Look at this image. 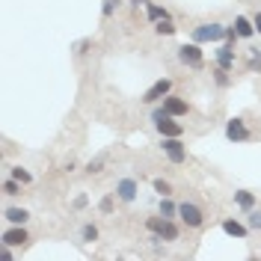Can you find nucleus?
I'll return each mask as SVG.
<instances>
[{"label":"nucleus","mask_w":261,"mask_h":261,"mask_svg":"<svg viewBox=\"0 0 261 261\" xmlns=\"http://www.w3.org/2000/svg\"><path fill=\"white\" fill-rule=\"evenodd\" d=\"M80 238L86 241V244H92V241H98V229L89 223V226H83V232H80Z\"/></svg>","instance_id":"6ab92c4d"},{"label":"nucleus","mask_w":261,"mask_h":261,"mask_svg":"<svg viewBox=\"0 0 261 261\" xmlns=\"http://www.w3.org/2000/svg\"><path fill=\"white\" fill-rule=\"evenodd\" d=\"M253 24H256V33L261 36V12H256V18H253Z\"/></svg>","instance_id":"393cba45"},{"label":"nucleus","mask_w":261,"mask_h":261,"mask_svg":"<svg viewBox=\"0 0 261 261\" xmlns=\"http://www.w3.org/2000/svg\"><path fill=\"white\" fill-rule=\"evenodd\" d=\"M226 30L229 27H223V24H202L193 30V39L196 42H220V39H226Z\"/></svg>","instance_id":"f257e3e1"},{"label":"nucleus","mask_w":261,"mask_h":261,"mask_svg":"<svg viewBox=\"0 0 261 261\" xmlns=\"http://www.w3.org/2000/svg\"><path fill=\"white\" fill-rule=\"evenodd\" d=\"M217 59H220V65H223V68H232V65H235V45L220 48V51H217Z\"/></svg>","instance_id":"f8f14e48"},{"label":"nucleus","mask_w":261,"mask_h":261,"mask_svg":"<svg viewBox=\"0 0 261 261\" xmlns=\"http://www.w3.org/2000/svg\"><path fill=\"white\" fill-rule=\"evenodd\" d=\"M27 241H30V235H27L21 226H18V229H9V232H3V244H6V247H24Z\"/></svg>","instance_id":"1a4fd4ad"},{"label":"nucleus","mask_w":261,"mask_h":261,"mask_svg":"<svg viewBox=\"0 0 261 261\" xmlns=\"http://www.w3.org/2000/svg\"><path fill=\"white\" fill-rule=\"evenodd\" d=\"M160 214H163V217H169V220H172V217H175V214H178V208H175V205H172V202H166V196H163V199H160Z\"/></svg>","instance_id":"a211bd4d"},{"label":"nucleus","mask_w":261,"mask_h":261,"mask_svg":"<svg viewBox=\"0 0 261 261\" xmlns=\"http://www.w3.org/2000/svg\"><path fill=\"white\" fill-rule=\"evenodd\" d=\"M12 178H18L21 184H30V181H33V175H30L27 169H21V166H15V169H12Z\"/></svg>","instance_id":"aec40b11"},{"label":"nucleus","mask_w":261,"mask_h":261,"mask_svg":"<svg viewBox=\"0 0 261 261\" xmlns=\"http://www.w3.org/2000/svg\"><path fill=\"white\" fill-rule=\"evenodd\" d=\"M149 18L152 21H163V18H169V12L163 6H149Z\"/></svg>","instance_id":"f3484780"},{"label":"nucleus","mask_w":261,"mask_h":261,"mask_svg":"<svg viewBox=\"0 0 261 261\" xmlns=\"http://www.w3.org/2000/svg\"><path fill=\"white\" fill-rule=\"evenodd\" d=\"M3 217H6L9 223H15V226H24V223L30 220V214H27L24 208H6V211H3Z\"/></svg>","instance_id":"9d476101"},{"label":"nucleus","mask_w":261,"mask_h":261,"mask_svg":"<svg viewBox=\"0 0 261 261\" xmlns=\"http://www.w3.org/2000/svg\"><path fill=\"white\" fill-rule=\"evenodd\" d=\"M223 232L232 235V238H247V226H241L238 220H226L223 223Z\"/></svg>","instance_id":"ddd939ff"},{"label":"nucleus","mask_w":261,"mask_h":261,"mask_svg":"<svg viewBox=\"0 0 261 261\" xmlns=\"http://www.w3.org/2000/svg\"><path fill=\"white\" fill-rule=\"evenodd\" d=\"M226 137H229L232 143L247 140V137H250V131H247V125H244V119H232V122L226 125Z\"/></svg>","instance_id":"0eeeda50"},{"label":"nucleus","mask_w":261,"mask_h":261,"mask_svg":"<svg viewBox=\"0 0 261 261\" xmlns=\"http://www.w3.org/2000/svg\"><path fill=\"white\" fill-rule=\"evenodd\" d=\"M163 152H166V157L172 163H184L187 160V149H184V143L178 137H163Z\"/></svg>","instance_id":"f03ea898"},{"label":"nucleus","mask_w":261,"mask_h":261,"mask_svg":"<svg viewBox=\"0 0 261 261\" xmlns=\"http://www.w3.org/2000/svg\"><path fill=\"white\" fill-rule=\"evenodd\" d=\"M98 211H101V214H110V211H113V196H104L101 205H98Z\"/></svg>","instance_id":"5701e85b"},{"label":"nucleus","mask_w":261,"mask_h":261,"mask_svg":"<svg viewBox=\"0 0 261 261\" xmlns=\"http://www.w3.org/2000/svg\"><path fill=\"white\" fill-rule=\"evenodd\" d=\"M155 190H157L160 196H169V193H172V187H169L163 178H155Z\"/></svg>","instance_id":"412c9836"},{"label":"nucleus","mask_w":261,"mask_h":261,"mask_svg":"<svg viewBox=\"0 0 261 261\" xmlns=\"http://www.w3.org/2000/svg\"><path fill=\"white\" fill-rule=\"evenodd\" d=\"M178 217H181V223L184 226H190V229H199L202 226V211L196 208V205H190V202H184V205H178Z\"/></svg>","instance_id":"7ed1b4c3"},{"label":"nucleus","mask_w":261,"mask_h":261,"mask_svg":"<svg viewBox=\"0 0 261 261\" xmlns=\"http://www.w3.org/2000/svg\"><path fill=\"white\" fill-rule=\"evenodd\" d=\"M122 0H104V6H101V12H104V18H110L113 12H116V6H119Z\"/></svg>","instance_id":"4be33fe9"},{"label":"nucleus","mask_w":261,"mask_h":261,"mask_svg":"<svg viewBox=\"0 0 261 261\" xmlns=\"http://www.w3.org/2000/svg\"><path fill=\"white\" fill-rule=\"evenodd\" d=\"M235 202H238L241 208H247V211H250V208L256 205V196H253L250 190H238V193H235Z\"/></svg>","instance_id":"4468645a"},{"label":"nucleus","mask_w":261,"mask_h":261,"mask_svg":"<svg viewBox=\"0 0 261 261\" xmlns=\"http://www.w3.org/2000/svg\"><path fill=\"white\" fill-rule=\"evenodd\" d=\"M226 71H229V68H223V65H220V68L214 71V74H217V83H220V86H226V83H229V77H226Z\"/></svg>","instance_id":"b1692460"},{"label":"nucleus","mask_w":261,"mask_h":261,"mask_svg":"<svg viewBox=\"0 0 261 261\" xmlns=\"http://www.w3.org/2000/svg\"><path fill=\"white\" fill-rule=\"evenodd\" d=\"M116 196L125 199V202H134V199H137V181H134V178H122V181L116 184Z\"/></svg>","instance_id":"6e6552de"},{"label":"nucleus","mask_w":261,"mask_h":261,"mask_svg":"<svg viewBox=\"0 0 261 261\" xmlns=\"http://www.w3.org/2000/svg\"><path fill=\"white\" fill-rule=\"evenodd\" d=\"M3 193H6V196H18V193H21V181H18V178H6V181H3Z\"/></svg>","instance_id":"2eb2a0df"},{"label":"nucleus","mask_w":261,"mask_h":261,"mask_svg":"<svg viewBox=\"0 0 261 261\" xmlns=\"http://www.w3.org/2000/svg\"><path fill=\"white\" fill-rule=\"evenodd\" d=\"M131 3H134V6H146L149 0H131Z\"/></svg>","instance_id":"bb28decb"},{"label":"nucleus","mask_w":261,"mask_h":261,"mask_svg":"<svg viewBox=\"0 0 261 261\" xmlns=\"http://www.w3.org/2000/svg\"><path fill=\"white\" fill-rule=\"evenodd\" d=\"M163 110L178 119V116H187V113H190V104H187L184 98H178V95H166V98H163Z\"/></svg>","instance_id":"39448f33"},{"label":"nucleus","mask_w":261,"mask_h":261,"mask_svg":"<svg viewBox=\"0 0 261 261\" xmlns=\"http://www.w3.org/2000/svg\"><path fill=\"white\" fill-rule=\"evenodd\" d=\"M235 30H238V36H241V39H250V36L256 33V24H253V21H247V18L241 15V18H235Z\"/></svg>","instance_id":"9b49d317"},{"label":"nucleus","mask_w":261,"mask_h":261,"mask_svg":"<svg viewBox=\"0 0 261 261\" xmlns=\"http://www.w3.org/2000/svg\"><path fill=\"white\" fill-rule=\"evenodd\" d=\"M169 89H172V80H169V77H163V80H157V83L146 92V98H143V101H146V104H155V101L166 98V95H169Z\"/></svg>","instance_id":"423d86ee"},{"label":"nucleus","mask_w":261,"mask_h":261,"mask_svg":"<svg viewBox=\"0 0 261 261\" xmlns=\"http://www.w3.org/2000/svg\"><path fill=\"white\" fill-rule=\"evenodd\" d=\"M155 30H157L160 36H172V33H175V24H172L169 18H163V21H157V27H155Z\"/></svg>","instance_id":"dca6fc26"},{"label":"nucleus","mask_w":261,"mask_h":261,"mask_svg":"<svg viewBox=\"0 0 261 261\" xmlns=\"http://www.w3.org/2000/svg\"><path fill=\"white\" fill-rule=\"evenodd\" d=\"M178 59H181L184 65L199 68V65H202V51H199V45H181V48H178Z\"/></svg>","instance_id":"20e7f679"},{"label":"nucleus","mask_w":261,"mask_h":261,"mask_svg":"<svg viewBox=\"0 0 261 261\" xmlns=\"http://www.w3.org/2000/svg\"><path fill=\"white\" fill-rule=\"evenodd\" d=\"M250 223H253L256 229H261V214H253V220H250Z\"/></svg>","instance_id":"a878e982"}]
</instances>
